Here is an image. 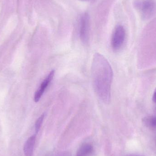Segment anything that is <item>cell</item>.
<instances>
[{
	"instance_id": "obj_1",
	"label": "cell",
	"mask_w": 156,
	"mask_h": 156,
	"mask_svg": "<svg viewBox=\"0 0 156 156\" xmlns=\"http://www.w3.org/2000/svg\"><path fill=\"white\" fill-rule=\"evenodd\" d=\"M93 86L99 99L105 104L111 101V88L113 78L112 69L104 56L94 55L91 68Z\"/></svg>"
},
{
	"instance_id": "obj_2",
	"label": "cell",
	"mask_w": 156,
	"mask_h": 156,
	"mask_svg": "<svg viewBox=\"0 0 156 156\" xmlns=\"http://www.w3.org/2000/svg\"><path fill=\"white\" fill-rule=\"evenodd\" d=\"M133 5L143 20H148L156 13V0H135Z\"/></svg>"
},
{
	"instance_id": "obj_3",
	"label": "cell",
	"mask_w": 156,
	"mask_h": 156,
	"mask_svg": "<svg viewBox=\"0 0 156 156\" xmlns=\"http://www.w3.org/2000/svg\"><path fill=\"white\" fill-rule=\"evenodd\" d=\"M126 31L124 27L122 25H118L115 28L112 35L111 45L114 51L120 50L125 42Z\"/></svg>"
},
{
	"instance_id": "obj_4",
	"label": "cell",
	"mask_w": 156,
	"mask_h": 156,
	"mask_svg": "<svg viewBox=\"0 0 156 156\" xmlns=\"http://www.w3.org/2000/svg\"><path fill=\"white\" fill-rule=\"evenodd\" d=\"M90 18L89 14L84 12L81 16L79 27L80 38L82 43L87 44L90 35Z\"/></svg>"
},
{
	"instance_id": "obj_5",
	"label": "cell",
	"mask_w": 156,
	"mask_h": 156,
	"mask_svg": "<svg viewBox=\"0 0 156 156\" xmlns=\"http://www.w3.org/2000/svg\"><path fill=\"white\" fill-rule=\"evenodd\" d=\"M55 74V70H52L50 73L43 80L42 83L40 84L37 90L35 92L34 96V101L35 102H37L39 101V100L41 99L43 94L44 93L46 89H47L48 85L50 84V83L53 80Z\"/></svg>"
},
{
	"instance_id": "obj_6",
	"label": "cell",
	"mask_w": 156,
	"mask_h": 156,
	"mask_svg": "<svg viewBox=\"0 0 156 156\" xmlns=\"http://www.w3.org/2000/svg\"><path fill=\"white\" fill-rule=\"evenodd\" d=\"M37 134H35L29 137L26 142L24 146V152L25 156H32L35 144Z\"/></svg>"
},
{
	"instance_id": "obj_7",
	"label": "cell",
	"mask_w": 156,
	"mask_h": 156,
	"mask_svg": "<svg viewBox=\"0 0 156 156\" xmlns=\"http://www.w3.org/2000/svg\"><path fill=\"white\" fill-rule=\"evenodd\" d=\"M93 151L92 145L90 144H84L78 149L76 156H88Z\"/></svg>"
},
{
	"instance_id": "obj_8",
	"label": "cell",
	"mask_w": 156,
	"mask_h": 156,
	"mask_svg": "<svg viewBox=\"0 0 156 156\" xmlns=\"http://www.w3.org/2000/svg\"><path fill=\"white\" fill-rule=\"evenodd\" d=\"M143 121L144 124L147 127L152 129H156V116H147L144 118Z\"/></svg>"
},
{
	"instance_id": "obj_9",
	"label": "cell",
	"mask_w": 156,
	"mask_h": 156,
	"mask_svg": "<svg viewBox=\"0 0 156 156\" xmlns=\"http://www.w3.org/2000/svg\"><path fill=\"white\" fill-rule=\"evenodd\" d=\"M45 115L42 114L39 118L37 119L35 125V134H37V133L39 132L40 128H41V126L43 123V121H44V118Z\"/></svg>"
},
{
	"instance_id": "obj_10",
	"label": "cell",
	"mask_w": 156,
	"mask_h": 156,
	"mask_svg": "<svg viewBox=\"0 0 156 156\" xmlns=\"http://www.w3.org/2000/svg\"><path fill=\"white\" fill-rule=\"evenodd\" d=\"M58 156H71V155L69 152H68V151H65V152L60 153Z\"/></svg>"
},
{
	"instance_id": "obj_11",
	"label": "cell",
	"mask_w": 156,
	"mask_h": 156,
	"mask_svg": "<svg viewBox=\"0 0 156 156\" xmlns=\"http://www.w3.org/2000/svg\"><path fill=\"white\" fill-rule=\"evenodd\" d=\"M152 100L154 102L156 103V89L154 91V94H153V97H152Z\"/></svg>"
}]
</instances>
